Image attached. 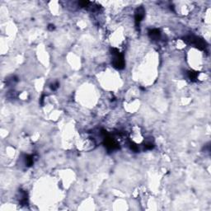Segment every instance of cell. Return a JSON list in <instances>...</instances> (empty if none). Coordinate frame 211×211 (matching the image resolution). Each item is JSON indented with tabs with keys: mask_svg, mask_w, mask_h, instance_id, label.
I'll list each match as a JSON object with an SVG mask.
<instances>
[{
	"mask_svg": "<svg viewBox=\"0 0 211 211\" xmlns=\"http://www.w3.org/2000/svg\"><path fill=\"white\" fill-rule=\"evenodd\" d=\"M26 163H27V165L28 167H31V165L33 164V163H34V159H33V156H31V155H27L26 156Z\"/></svg>",
	"mask_w": 211,
	"mask_h": 211,
	"instance_id": "obj_7",
	"label": "cell"
},
{
	"mask_svg": "<svg viewBox=\"0 0 211 211\" xmlns=\"http://www.w3.org/2000/svg\"><path fill=\"white\" fill-rule=\"evenodd\" d=\"M144 14H145V11L143 9V7L138 8L136 9L135 15H134V22H135L136 27H139L140 23L144 18Z\"/></svg>",
	"mask_w": 211,
	"mask_h": 211,
	"instance_id": "obj_4",
	"label": "cell"
},
{
	"mask_svg": "<svg viewBox=\"0 0 211 211\" xmlns=\"http://www.w3.org/2000/svg\"><path fill=\"white\" fill-rule=\"evenodd\" d=\"M184 41L188 45H194L195 47L198 48L200 50H205L206 48L205 41L203 39L195 35H188L184 37Z\"/></svg>",
	"mask_w": 211,
	"mask_h": 211,
	"instance_id": "obj_2",
	"label": "cell"
},
{
	"mask_svg": "<svg viewBox=\"0 0 211 211\" xmlns=\"http://www.w3.org/2000/svg\"><path fill=\"white\" fill-rule=\"evenodd\" d=\"M106 132V131H102L103 135H104V144H105L106 148L108 150H115L116 148H118V144L116 140L110 134Z\"/></svg>",
	"mask_w": 211,
	"mask_h": 211,
	"instance_id": "obj_3",
	"label": "cell"
},
{
	"mask_svg": "<svg viewBox=\"0 0 211 211\" xmlns=\"http://www.w3.org/2000/svg\"><path fill=\"white\" fill-rule=\"evenodd\" d=\"M54 28H55V27H54V25H50V26H49V29H50V30H52V29H54Z\"/></svg>",
	"mask_w": 211,
	"mask_h": 211,
	"instance_id": "obj_9",
	"label": "cell"
},
{
	"mask_svg": "<svg viewBox=\"0 0 211 211\" xmlns=\"http://www.w3.org/2000/svg\"><path fill=\"white\" fill-rule=\"evenodd\" d=\"M187 76H188L189 79L192 82H195L197 79V77H198V73L197 72H195V71H188L187 73Z\"/></svg>",
	"mask_w": 211,
	"mask_h": 211,
	"instance_id": "obj_6",
	"label": "cell"
},
{
	"mask_svg": "<svg viewBox=\"0 0 211 211\" xmlns=\"http://www.w3.org/2000/svg\"><path fill=\"white\" fill-rule=\"evenodd\" d=\"M111 54L113 56L112 65L116 69H123L125 68V60L124 56L116 48H111Z\"/></svg>",
	"mask_w": 211,
	"mask_h": 211,
	"instance_id": "obj_1",
	"label": "cell"
},
{
	"mask_svg": "<svg viewBox=\"0 0 211 211\" xmlns=\"http://www.w3.org/2000/svg\"><path fill=\"white\" fill-rule=\"evenodd\" d=\"M148 35L151 40H158L161 37V32L158 29H152L148 31Z\"/></svg>",
	"mask_w": 211,
	"mask_h": 211,
	"instance_id": "obj_5",
	"label": "cell"
},
{
	"mask_svg": "<svg viewBox=\"0 0 211 211\" xmlns=\"http://www.w3.org/2000/svg\"><path fill=\"white\" fill-rule=\"evenodd\" d=\"M50 88H51L52 90H56V89L59 88V83H53V84H51V86H50Z\"/></svg>",
	"mask_w": 211,
	"mask_h": 211,
	"instance_id": "obj_8",
	"label": "cell"
}]
</instances>
